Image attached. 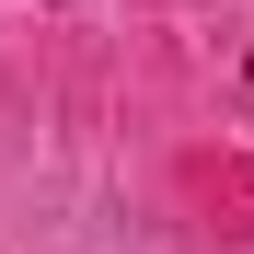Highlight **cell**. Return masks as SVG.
I'll list each match as a JSON object with an SVG mask.
<instances>
[]
</instances>
